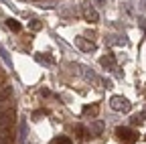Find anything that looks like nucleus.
<instances>
[{
  "label": "nucleus",
  "mask_w": 146,
  "mask_h": 144,
  "mask_svg": "<svg viewBox=\"0 0 146 144\" xmlns=\"http://www.w3.org/2000/svg\"><path fill=\"white\" fill-rule=\"evenodd\" d=\"M104 132V122H100V120H96V122H91V130H89V134H102Z\"/></svg>",
  "instance_id": "423d86ee"
},
{
  "label": "nucleus",
  "mask_w": 146,
  "mask_h": 144,
  "mask_svg": "<svg viewBox=\"0 0 146 144\" xmlns=\"http://www.w3.org/2000/svg\"><path fill=\"white\" fill-rule=\"evenodd\" d=\"M53 144H73V142H71L67 136H59V138H55V140H53Z\"/></svg>",
  "instance_id": "9b49d317"
},
{
  "label": "nucleus",
  "mask_w": 146,
  "mask_h": 144,
  "mask_svg": "<svg viewBox=\"0 0 146 144\" xmlns=\"http://www.w3.org/2000/svg\"><path fill=\"white\" fill-rule=\"evenodd\" d=\"M83 19L87 23H98L100 21V14L96 8H91V6H83Z\"/></svg>",
  "instance_id": "7ed1b4c3"
},
{
  "label": "nucleus",
  "mask_w": 146,
  "mask_h": 144,
  "mask_svg": "<svg viewBox=\"0 0 146 144\" xmlns=\"http://www.w3.org/2000/svg\"><path fill=\"white\" fill-rule=\"evenodd\" d=\"M75 45L81 49V51H94L96 49V45L94 43H89L87 39H83V37H75Z\"/></svg>",
  "instance_id": "20e7f679"
},
{
  "label": "nucleus",
  "mask_w": 146,
  "mask_h": 144,
  "mask_svg": "<svg viewBox=\"0 0 146 144\" xmlns=\"http://www.w3.org/2000/svg\"><path fill=\"white\" fill-rule=\"evenodd\" d=\"M116 136L124 142V144H134L136 140H138V136H136V132H132L130 128H122V126H120V128L116 130Z\"/></svg>",
  "instance_id": "f03ea898"
},
{
  "label": "nucleus",
  "mask_w": 146,
  "mask_h": 144,
  "mask_svg": "<svg viewBox=\"0 0 146 144\" xmlns=\"http://www.w3.org/2000/svg\"><path fill=\"white\" fill-rule=\"evenodd\" d=\"M110 108H112L114 112H130L132 110V104L128 102L124 96H112V100H110Z\"/></svg>",
  "instance_id": "f257e3e1"
},
{
  "label": "nucleus",
  "mask_w": 146,
  "mask_h": 144,
  "mask_svg": "<svg viewBox=\"0 0 146 144\" xmlns=\"http://www.w3.org/2000/svg\"><path fill=\"white\" fill-rule=\"evenodd\" d=\"M75 130H77V134H79V140H87V138H89V130H85L81 124L75 126Z\"/></svg>",
  "instance_id": "1a4fd4ad"
},
{
  "label": "nucleus",
  "mask_w": 146,
  "mask_h": 144,
  "mask_svg": "<svg viewBox=\"0 0 146 144\" xmlns=\"http://www.w3.org/2000/svg\"><path fill=\"white\" fill-rule=\"evenodd\" d=\"M100 63H102V67H106V69H116V57L112 55V53H108L106 57H102Z\"/></svg>",
  "instance_id": "39448f33"
},
{
  "label": "nucleus",
  "mask_w": 146,
  "mask_h": 144,
  "mask_svg": "<svg viewBox=\"0 0 146 144\" xmlns=\"http://www.w3.org/2000/svg\"><path fill=\"white\" fill-rule=\"evenodd\" d=\"M27 134H29V128H27V122H21V136H23V138H27Z\"/></svg>",
  "instance_id": "f8f14e48"
},
{
  "label": "nucleus",
  "mask_w": 146,
  "mask_h": 144,
  "mask_svg": "<svg viewBox=\"0 0 146 144\" xmlns=\"http://www.w3.org/2000/svg\"><path fill=\"white\" fill-rule=\"evenodd\" d=\"M31 29H33V31H39V29H41V23H39V21H31Z\"/></svg>",
  "instance_id": "ddd939ff"
},
{
  "label": "nucleus",
  "mask_w": 146,
  "mask_h": 144,
  "mask_svg": "<svg viewBox=\"0 0 146 144\" xmlns=\"http://www.w3.org/2000/svg\"><path fill=\"white\" fill-rule=\"evenodd\" d=\"M94 2H96L98 6H106V0H94Z\"/></svg>",
  "instance_id": "4468645a"
},
{
  "label": "nucleus",
  "mask_w": 146,
  "mask_h": 144,
  "mask_svg": "<svg viewBox=\"0 0 146 144\" xmlns=\"http://www.w3.org/2000/svg\"><path fill=\"white\" fill-rule=\"evenodd\" d=\"M6 25H8V29H12V31H16V33L21 31V23H18L16 19H8V21H6Z\"/></svg>",
  "instance_id": "9d476101"
},
{
  "label": "nucleus",
  "mask_w": 146,
  "mask_h": 144,
  "mask_svg": "<svg viewBox=\"0 0 146 144\" xmlns=\"http://www.w3.org/2000/svg\"><path fill=\"white\" fill-rule=\"evenodd\" d=\"M36 61H39V63H45V65H53V63H55L53 57H49L47 53H41V55H36Z\"/></svg>",
  "instance_id": "6e6552de"
},
{
  "label": "nucleus",
  "mask_w": 146,
  "mask_h": 144,
  "mask_svg": "<svg viewBox=\"0 0 146 144\" xmlns=\"http://www.w3.org/2000/svg\"><path fill=\"white\" fill-rule=\"evenodd\" d=\"M98 112H100V108H98V104H94V106H85L83 108V116H98Z\"/></svg>",
  "instance_id": "0eeeda50"
}]
</instances>
